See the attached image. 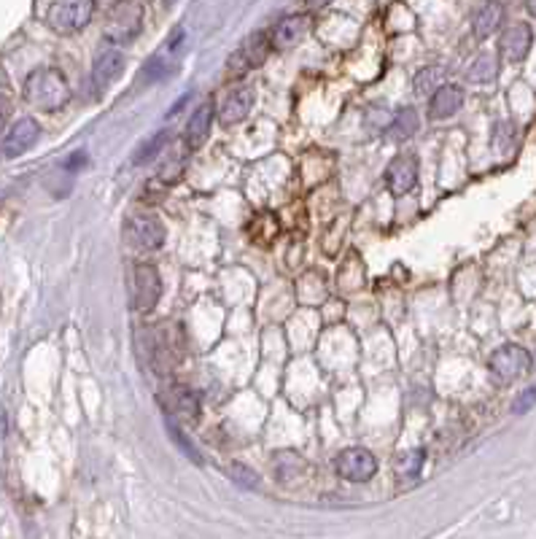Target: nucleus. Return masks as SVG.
Wrapping results in <instances>:
<instances>
[{
    "mask_svg": "<svg viewBox=\"0 0 536 539\" xmlns=\"http://www.w3.org/2000/svg\"><path fill=\"white\" fill-rule=\"evenodd\" d=\"M24 98L41 111H60L71 101V87L57 68H38L24 82Z\"/></svg>",
    "mask_w": 536,
    "mask_h": 539,
    "instance_id": "nucleus-1",
    "label": "nucleus"
},
{
    "mask_svg": "<svg viewBox=\"0 0 536 539\" xmlns=\"http://www.w3.org/2000/svg\"><path fill=\"white\" fill-rule=\"evenodd\" d=\"M95 0H54L46 11V22L60 35H73L90 24Z\"/></svg>",
    "mask_w": 536,
    "mask_h": 539,
    "instance_id": "nucleus-2",
    "label": "nucleus"
},
{
    "mask_svg": "<svg viewBox=\"0 0 536 539\" xmlns=\"http://www.w3.org/2000/svg\"><path fill=\"white\" fill-rule=\"evenodd\" d=\"M143 27V5L138 0H116L108 11L106 35L113 43H129L140 35Z\"/></svg>",
    "mask_w": 536,
    "mask_h": 539,
    "instance_id": "nucleus-3",
    "label": "nucleus"
},
{
    "mask_svg": "<svg viewBox=\"0 0 536 539\" xmlns=\"http://www.w3.org/2000/svg\"><path fill=\"white\" fill-rule=\"evenodd\" d=\"M531 367H534L531 353H529L526 348H521V345H512V342H510V345H502V348L493 351L491 359H488L491 375H493L496 380H502V383H512V380L529 375Z\"/></svg>",
    "mask_w": 536,
    "mask_h": 539,
    "instance_id": "nucleus-4",
    "label": "nucleus"
},
{
    "mask_svg": "<svg viewBox=\"0 0 536 539\" xmlns=\"http://www.w3.org/2000/svg\"><path fill=\"white\" fill-rule=\"evenodd\" d=\"M124 232H127V240L140 251H157V248H162V243L168 237V229L157 214L129 216Z\"/></svg>",
    "mask_w": 536,
    "mask_h": 539,
    "instance_id": "nucleus-5",
    "label": "nucleus"
},
{
    "mask_svg": "<svg viewBox=\"0 0 536 539\" xmlns=\"http://www.w3.org/2000/svg\"><path fill=\"white\" fill-rule=\"evenodd\" d=\"M334 472L348 483H367L378 475V458L367 448H345L334 458Z\"/></svg>",
    "mask_w": 536,
    "mask_h": 539,
    "instance_id": "nucleus-6",
    "label": "nucleus"
},
{
    "mask_svg": "<svg viewBox=\"0 0 536 539\" xmlns=\"http://www.w3.org/2000/svg\"><path fill=\"white\" fill-rule=\"evenodd\" d=\"M124 65H127V60H124V52L119 49V43H113V41L103 43L92 63V84L100 92H106L110 84L119 82V76L124 73Z\"/></svg>",
    "mask_w": 536,
    "mask_h": 539,
    "instance_id": "nucleus-7",
    "label": "nucleus"
},
{
    "mask_svg": "<svg viewBox=\"0 0 536 539\" xmlns=\"http://www.w3.org/2000/svg\"><path fill=\"white\" fill-rule=\"evenodd\" d=\"M159 405L165 408V413L176 416V419H184V421H200V399L192 389L181 386V383H173V386H165L159 391Z\"/></svg>",
    "mask_w": 536,
    "mask_h": 539,
    "instance_id": "nucleus-8",
    "label": "nucleus"
},
{
    "mask_svg": "<svg viewBox=\"0 0 536 539\" xmlns=\"http://www.w3.org/2000/svg\"><path fill=\"white\" fill-rule=\"evenodd\" d=\"M162 297V275L154 265H138L135 267V284H132V303L138 311H151Z\"/></svg>",
    "mask_w": 536,
    "mask_h": 539,
    "instance_id": "nucleus-9",
    "label": "nucleus"
},
{
    "mask_svg": "<svg viewBox=\"0 0 536 539\" xmlns=\"http://www.w3.org/2000/svg\"><path fill=\"white\" fill-rule=\"evenodd\" d=\"M267 49H270V33H254L226 63L229 68V76H240L251 68H259L267 57Z\"/></svg>",
    "mask_w": 536,
    "mask_h": 539,
    "instance_id": "nucleus-10",
    "label": "nucleus"
},
{
    "mask_svg": "<svg viewBox=\"0 0 536 539\" xmlns=\"http://www.w3.org/2000/svg\"><path fill=\"white\" fill-rule=\"evenodd\" d=\"M416 184H418V157L416 154H399L397 159H391V165L386 168L388 192L402 197V195L413 192Z\"/></svg>",
    "mask_w": 536,
    "mask_h": 539,
    "instance_id": "nucleus-11",
    "label": "nucleus"
},
{
    "mask_svg": "<svg viewBox=\"0 0 536 539\" xmlns=\"http://www.w3.org/2000/svg\"><path fill=\"white\" fill-rule=\"evenodd\" d=\"M38 138H41V124L33 116H24V119L14 121L11 130L5 132V138H3V154L11 157V159L14 157H22L24 151H30L38 143Z\"/></svg>",
    "mask_w": 536,
    "mask_h": 539,
    "instance_id": "nucleus-12",
    "label": "nucleus"
},
{
    "mask_svg": "<svg viewBox=\"0 0 536 539\" xmlns=\"http://www.w3.org/2000/svg\"><path fill=\"white\" fill-rule=\"evenodd\" d=\"M311 30V19L305 14H292L283 16L273 30H270V46L283 52V49H294Z\"/></svg>",
    "mask_w": 536,
    "mask_h": 539,
    "instance_id": "nucleus-13",
    "label": "nucleus"
},
{
    "mask_svg": "<svg viewBox=\"0 0 536 539\" xmlns=\"http://www.w3.org/2000/svg\"><path fill=\"white\" fill-rule=\"evenodd\" d=\"M531 46H534V30L526 22H518V24L507 27L504 35H502V54L510 63H523L529 57Z\"/></svg>",
    "mask_w": 536,
    "mask_h": 539,
    "instance_id": "nucleus-14",
    "label": "nucleus"
},
{
    "mask_svg": "<svg viewBox=\"0 0 536 539\" xmlns=\"http://www.w3.org/2000/svg\"><path fill=\"white\" fill-rule=\"evenodd\" d=\"M181 43H184V33L178 30V33H173V35L162 43V49L146 63V76H148V79H162V76L173 73L176 65H178V54H181V49H184Z\"/></svg>",
    "mask_w": 536,
    "mask_h": 539,
    "instance_id": "nucleus-15",
    "label": "nucleus"
},
{
    "mask_svg": "<svg viewBox=\"0 0 536 539\" xmlns=\"http://www.w3.org/2000/svg\"><path fill=\"white\" fill-rule=\"evenodd\" d=\"M214 101H206L203 106L197 108L189 121H187V130H184V140H187V149H200L208 135H211V127H214Z\"/></svg>",
    "mask_w": 536,
    "mask_h": 539,
    "instance_id": "nucleus-16",
    "label": "nucleus"
},
{
    "mask_svg": "<svg viewBox=\"0 0 536 539\" xmlns=\"http://www.w3.org/2000/svg\"><path fill=\"white\" fill-rule=\"evenodd\" d=\"M251 108H254V92H251L248 87H237V90H232V92L224 98V103L218 108V121H221L224 127L240 124V121L251 113Z\"/></svg>",
    "mask_w": 536,
    "mask_h": 539,
    "instance_id": "nucleus-17",
    "label": "nucleus"
},
{
    "mask_svg": "<svg viewBox=\"0 0 536 539\" xmlns=\"http://www.w3.org/2000/svg\"><path fill=\"white\" fill-rule=\"evenodd\" d=\"M461 106H464V90L458 84H439L436 92L431 95L429 116L442 121V119H450Z\"/></svg>",
    "mask_w": 536,
    "mask_h": 539,
    "instance_id": "nucleus-18",
    "label": "nucleus"
},
{
    "mask_svg": "<svg viewBox=\"0 0 536 539\" xmlns=\"http://www.w3.org/2000/svg\"><path fill=\"white\" fill-rule=\"evenodd\" d=\"M502 22H504V5L499 0H488L477 8V14L472 19V33L477 41H485L502 27Z\"/></svg>",
    "mask_w": 536,
    "mask_h": 539,
    "instance_id": "nucleus-19",
    "label": "nucleus"
},
{
    "mask_svg": "<svg viewBox=\"0 0 536 539\" xmlns=\"http://www.w3.org/2000/svg\"><path fill=\"white\" fill-rule=\"evenodd\" d=\"M418 111L410 106L399 108L397 113H394V119H391V124H388V135L394 138V140H407V138H413L416 132H418Z\"/></svg>",
    "mask_w": 536,
    "mask_h": 539,
    "instance_id": "nucleus-20",
    "label": "nucleus"
},
{
    "mask_svg": "<svg viewBox=\"0 0 536 539\" xmlns=\"http://www.w3.org/2000/svg\"><path fill=\"white\" fill-rule=\"evenodd\" d=\"M496 73H499V65H496V57H491V54H480V57L469 65V71H466L469 82H477V84L493 82Z\"/></svg>",
    "mask_w": 536,
    "mask_h": 539,
    "instance_id": "nucleus-21",
    "label": "nucleus"
},
{
    "mask_svg": "<svg viewBox=\"0 0 536 539\" xmlns=\"http://www.w3.org/2000/svg\"><path fill=\"white\" fill-rule=\"evenodd\" d=\"M184 168H187V154L181 149H176V151H170L165 157V162L159 168V178L168 181V184H173V181H178L184 176Z\"/></svg>",
    "mask_w": 536,
    "mask_h": 539,
    "instance_id": "nucleus-22",
    "label": "nucleus"
},
{
    "mask_svg": "<svg viewBox=\"0 0 536 539\" xmlns=\"http://www.w3.org/2000/svg\"><path fill=\"white\" fill-rule=\"evenodd\" d=\"M413 84H416V92L418 95H429V92H434L442 84V71L439 68H421L416 73Z\"/></svg>",
    "mask_w": 536,
    "mask_h": 539,
    "instance_id": "nucleus-23",
    "label": "nucleus"
},
{
    "mask_svg": "<svg viewBox=\"0 0 536 539\" xmlns=\"http://www.w3.org/2000/svg\"><path fill=\"white\" fill-rule=\"evenodd\" d=\"M168 132H157L151 140H146L143 146H140V151H138V157H135V165H146V162H151L159 151H162V146L168 143Z\"/></svg>",
    "mask_w": 536,
    "mask_h": 539,
    "instance_id": "nucleus-24",
    "label": "nucleus"
},
{
    "mask_svg": "<svg viewBox=\"0 0 536 539\" xmlns=\"http://www.w3.org/2000/svg\"><path fill=\"white\" fill-rule=\"evenodd\" d=\"M229 477L243 486V488H259V475L254 469H248L245 464H232L229 467Z\"/></svg>",
    "mask_w": 536,
    "mask_h": 539,
    "instance_id": "nucleus-25",
    "label": "nucleus"
},
{
    "mask_svg": "<svg viewBox=\"0 0 536 539\" xmlns=\"http://www.w3.org/2000/svg\"><path fill=\"white\" fill-rule=\"evenodd\" d=\"M421 464H424V453H421V450L407 453V456H402V461H399V475H402V477H416L418 469H421Z\"/></svg>",
    "mask_w": 536,
    "mask_h": 539,
    "instance_id": "nucleus-26",
    "label": "nucleus"
},
{
    "mask_svg": "<svg viewBox=\"0 0 536 539\" xmlns=\"http://www.w3.org/2000/svg\"><path fill=\"white\" fill-rule=\"evenodd\" d=\"M534 405H536V386H529V389H526V391H521V394H518V399L512 402V413H515V416H523V413H529Z\"/></svg>",
    "mask_w": 536,
    "mask_h": 539,
    "instance_id": "nucleus-27",
    "label": "nucleus"
},
{
    "mask_svg": "<svg viewBox=\"0 0 536 539\" xmlns=\"http://www.w3.org/2000/svg\"><path fill=\"white\" fill-rule=\"evenodd\" d=\"M168 429H170V437H173V442H178V448H181V450H184V453H187V456H189L192 461H197V464H200V453H197V450H195V448L189 445V439L184 437V431L178 429V427H176L173 421H168Z\"/></svg>",
    "mask_w": 536,
    "mask_h": 539,
    "instance_id": "nucleus-28",
    "label": "nucleus"
},
{
    "mask_svg": "<svg viewBox=\"0 0 536 539\" xmlns=\"http://www.w3.org/2000/svg\"><path fill=\"white\" fill-rule=\"evenodd\" d=\"M329 3H334V0H308L311 8H323V5H329Z\"/></svg>",
    "mask_w": 536,
    "mask_h": 539,
    "instance_id": "nucleus-29",
    "label": "nucleus"
},
{
    "mask_svg": "<svg viewBox=\"0 0 536 539\" xmlns=\"http://www.w3.org/2000/svg\"><path fill=\"white\" fill-rule=\"evenodd\" d=\"M5 116H8V108L0 103V130H3V124H5Z\"/></svg>",
    "mask_w": 536,
    "mask_h": 539,
    "instance_id": "nucleus-30",
    "label": "nucleus"
},
{
    "mask_svg": "<svg viewBox=\"0 0 536 539\" xmlns=\"http://www.w3.org/2000/svg\"><path fill=\"white\" fill-rule=\"evenodd\" d=\"M526 8H529V14L536 19V0H526Z\"/></svg>",
    "mask_w": 536,
    "mask_h": 539,
    "instance_id": "nucleus-31",
    "label": "nucleus"
},
{
    "mask_svg": "<svg viewBox=\"0 0 536 539\" xmlns=\"http://www.w3.org/2000/svg\"><path fill=\"white\" fill-rule=\"evenodd\" d=\"M165 3H176V0H165Z\"/></svg>",
    "mask_w": 536,
    "mask_h": 539,
    "instance_id": "nucleus-32",
    "label": "nucleus"
}]
</instances>
